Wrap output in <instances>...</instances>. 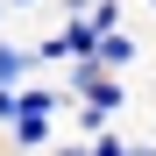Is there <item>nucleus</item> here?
<instances>
[{"label": "nucleus", "mask_w": 156, "mask_h": 156, "mask_svg": "<svg viewBox=\"0 0 156 156\" xmlns=\"http://www.w3.org/2000/svg\"><path fill=\"white\" fill-rule=\"evenodd\" d=\"M149 14H156V0H149Z\"/></svg>", "instance_id": "obj_9"}, {"label": "nucleus", "mask_w": 156, "mask_h": 156, "mask_svg": "<svg viewBox=\"0 0 156 156\" xmlns=\"http://www.w3.org/2000/svg\"><path fill=\"white\" fill-rule=\"evenodd\" d=\"M29 78H36V50L0 36V85H29Z\"/></svg>", "instance_id": "obj_3"}, {"label": "nucleus", "mask_w": 156, "mask_h": 156, "mask_svg": "<svg viewBox=\"0 0 156 156\" xmlns=\"http://www.w3.org/2000/svg\"><path fill=\"white\" fill-rule=\"evenodd\" d=\"M29 7H43V0H7V14H29Z\"/></svg>", "instance_id": "obj_7"}, {"label": "nucleus", "mask_w": 156, "mask_h": 156, "mask_svg": "<svg viewBox=\"0 0 156 156\" xmlns=\"http://www.w3.org/2000/svg\"><path fill=\"white\" fill-rule=\"evenodd\" d=\"M29 50H36V64H64V57H71V50H64V29H50V36H36Z\"/></svg>", "instance_id": "obj_4"}, {"label": "nucleus", "mask_w": 156, "mask_h": 156, "mask_svg": "<svg viewBox=\"0 0 156 156\" xmlns=\"http://www.w3.org/2000/svg\"><path fill=\"white\" fill-rule=\"evenodd\" d=\"M121 156H156V142H142V135H121Z\"/></svg>", "instance_id": "obj_5"}, {"label": "nucleus", "mask_w": 156, "mask_h": 156, "mask_svg": "<svg viewBox=\"0 0 156 156\" xmlns=\"http://www.w3.org/2000/svg\"><path fill=\"white\" fill-rule=\"evenodd\" d=\"M43 156H85V142H50Z\"/></svg>", "instance_id": "obj_6"}, {"label": "nucleus", "mask_w": 156, "mask_h": 156, "mask_svg": "<svg viewBox=\"0 0 156 156\" xmlns=\"http://www.w3.org/2000/svg\"><path fill=\"white\" fill-rule=\"evenodd\" d=\"M57 121H64V92L57 85H14V114H7V142L14 149H29V156H43L50 142H57Z\"/></svg>", "instance_id": "obj_1"}, {"label": "nucleus", "mask_w": 156, "mask_h": 156, "mask_svg": "<svg viewBox=\"0 0 156 156\" xmlns=\"http://www.w3.org/2000/svg\"><path fill=\"white\" fill-rule=\"evenodd\" d=\"M92 57H99V71H128V64L142 57V43L128 36V21H121V29H99V43H92Z\"/></svg>", "instance_id": "obj_2"}, {"label": "nucleus", "mask_w": 156, "mask_h": 156, "mask_svg": "<svg viewBox=\"0 0 156 156\" xmlns=\"http://www.w3.org/2000/svg\"><path fill=\"white\" fill-rule=\"evenodd\" d=\"M0 21H7V0H0Z\"/></svg>", "instance_id": "obj_8"}]
</instances>
